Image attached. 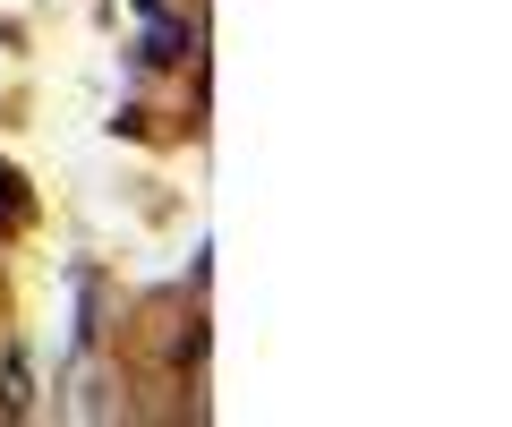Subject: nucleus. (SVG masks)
<instances>
[{
    "label": "nucleus",
    "instance_id": "7ed1b4c3",
    "mask_svg": "<svg viewBox=\"0 0 512 427\" xmlns=\"http://www.w3.org/2000/svg\"><path fill=\"white\" fill-rule=\"evenodd\" d=\"M0 214H26V197H18V171L0 163Z\"/></svg>",
    "mask_w": 512,
    "mask_h": 427
},
{
    "label": "nucleus",
    "instance_id": "f257e3e1",
    "mask_svg": "<svg viewBox=\"0 0 512 427\" xmlns=\"http://www.w3.org/2000/svg\"><path fill=\"white\" fill-rule=\"evenodd\" d=\"M35 410V368L26 351H0V419H26Z\"/></svg>",
    "mask_w": 512,
    "mask_h": 427
},
{
    "label": "nucleus",
    "instance_id": "f03ea898",
    "mask_svg": "<svg viewBox=\"0 0 512 427\" xmlns=\"http://www.w3.org/2000/svg\"><path fill=\"white\" fill-rule=\"evenodd\" d=\"M180 52H188V26L154 9V26H146V60H180Z\"/></svg>",
    "mask_w": 512,
    "mask_h": 427
}]
</instances>
